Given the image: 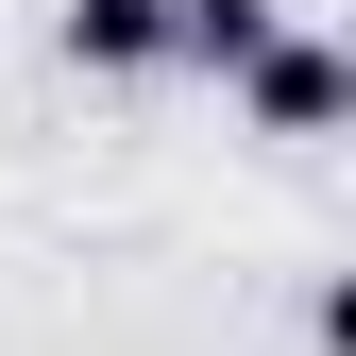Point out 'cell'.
<instances>
[{
    "label": "cell",
    "instance_id": "obj_1",
    "mask_svg": "<svg viewBox=\"0 0 356 356\" xmlns=\"http://www.w3.org/2000/svg\"><path fill=\"white\" fill-rule=\"evenodd\" d=\"M238 102H254V136H272V153H323L339 119H356V68H339V51H323V34H305V17H289L272 51L238 68Z\"/></svg>",
    "mask_w": 356,
    "mask_h": 356
},
{
    "label": "cell",
    "instance_id": "obj_3",
    "mask_svg": "<svg viewBox=\"0 0 356 356\" xmlns=\"http://www.w3.org/2000/svg\"><path fill=\"white\" fill-rule=\"evenodd\" d=\"M272 34H289V0H170V68H220V85H238Z\"/></svg>",
    "mask_w": 356,
    "mask_h": 356
},
{
    "label": "cell",
    "instance_id": "obj_2",
    "mask_svg": "<svg viewBox=\"0 0 356 356\" xmlns=\"http://www.w3.org/2000/svg\"><path fill=\"white\" fill-rule=\"evenodd\" d=\"M51 51L85 85H153L170 68V0H51Z\"/></svg>",
    "mask_w": 356,
    "mask_h": 356
}]
</instances>
